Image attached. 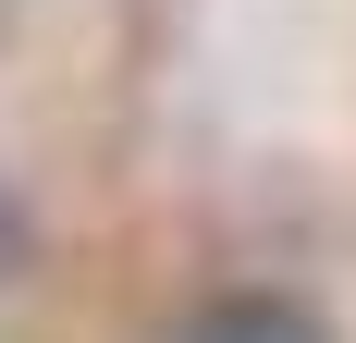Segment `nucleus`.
Listing matches in <instances>:
<instances>
[{
	"mask_svg": "<svg viewBox=\"0 0 356 343\" xmlns=\"http://www.w3.org/2000/svg\"><path fill=\"white\" fill-rule=\"evenodd\" d=\"M172 343H332V331L295 307V294H209V307H184Z\"/></svg>",
	"mask_w": 356,
	"mask_h": 343,
	"instance_id": "1",
	"label": "nucleus"
},
{
	"mask_svg": "<svg viewBox=\"0 0 356 343\" xmlns=\"http://www.w3.org/2000/svg\"><path fill=\"white\" fill-rule=\"evenodd\" d=\"M25 258H37V221H25V196H13V172H0V294L25 282Z\"/></svg>",
	"mask_w": 356,
	"mask_h": 343,
	"instance_id": "2",
	"label": "nucleus"
}]
</instances>
